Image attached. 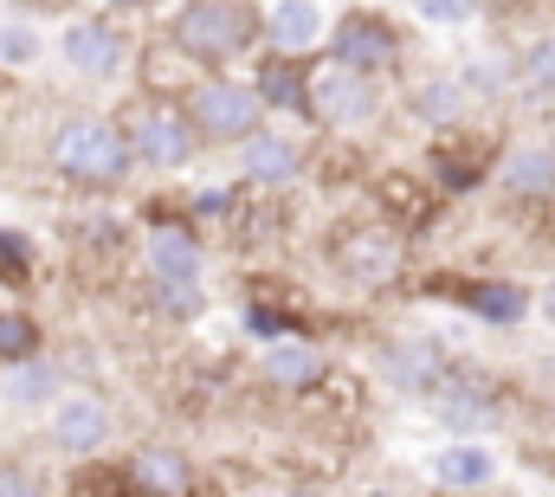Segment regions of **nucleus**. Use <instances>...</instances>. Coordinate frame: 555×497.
<instances>
[{
  "label": "nucleus",
  "instance_id": "1",
  "mask_svg": "<svg viewBox=\"0 0 555 497\" xmlns=\"http://www.w3.org/2000/svg\"><path fill=\"white\" fill-rule=\"evenodd\" d=\"M130 136L104 117H72V124L52 136V168L78 188H117L130 175Z\"/></svg>",
  "mask_w": 555,
  "mask_h": 497
},
{
  "label": "nucleus",
  "instance_id": "2",
  "mask_svg": "<svg viewBox=\"0 0 555 497\" xmlns=\"http://www.w3.org/2000/svg\"><path fill=\"white\" fill-rule=\"evenodd\" d=\"M253 33H259V20L240 0H194V7L175 13V39L194 59H233V52L253 46Z\"/></svg>",
  "mask_w": 555,
  "mask_h": 497
},
{
  "label": "nucleus",
  "instance_id": "3",
  "mask_svg": "<svg viewBox=\"0 0 555 497\" xmlns=\"http://www.w3.org/2000/svg\"><path fill=\"white\" fill-rule=\"evenodd\" d=\"M259 117H266L259 91L253 85H233V78H207L194 91V104H188V124L201 129V136H214V142H253L259 136Z\"/></svg>",
  "mask_w": 555,
  "mask_h": 497
},
{
  "label": "nucleus",
  "instance_id": "4",
  "mask_svg": "<svg viewBox=\"0 0 555 497\" xmlns=\"http://www.w3.org/2000/svg\"><path fill=\"white\" fill-rule=\"evenodd\" d=\"M304 104H310L330 129H356V124L375 117V85H369L362 72H349V65H330V72H317V78L304 85Z\"/></svg>",
  "mask_w": 555,
  "mask_h": 497
},
{
  "label": "nucleus",
  "instance_id": "5",
  "mask_svg": "<svg viewBox=\"0 0 555 497\" xmlns=\"http://www.w3.org/2000/svg\"><path fill=\"white\" fill-rule=\"evenodd\" d=\"M124 136H130V155L142 168H181L194 155V124L181 111H142Z\"/></svg>",
  "mask_w": 555,
  "mask_h": 497
},
{
  "label": "nucleus",
  "instance_id": "6",
  "mask_svg": "<svg viewBox=\"0 0 555 497\" xmlns=\"http://www.w3.org/2000/svg\"><path fill=\"white\" fill-rule=\"evenodd\" d=\"M65 65L78 78H117L124 72V33L104 20H72L65 26Z\"/></svg>",
  "mask_w": 555,
  "mask_h": 497
},
{
  "label": "nucleus",
  "instance_id": "7",
  "mask_svg": "<svg viewBox=\"0 0 555 497\" xmlns=\"http://www.w3.org/2000/svg\"><path fill=\"white\" fill-rule=\"evenodd\" d=\"M395 26L388 20H375V13H349L343 26H336V65H349V72H375V65H388L395 59Z\"/></svg>",
  "mask_w": 555,
  "mask_h": 497
},
{
  "label": "nucleus",
  "instance_id": "8",
  "mask_svg": "<svg viewBox=\"0 0 555 497\" xmlns=\"http://www.w3.org/2000/svg\"><path fill=\"white\" fill-rule=\"evenodd\" d=\"M104 439H111V413H104L91 394H78V400H65V407L52 413V446H59V453L85 459V453H104Z\"/></svg>",
  "mask_w": 555,
  "mask_h": 497
},
{
  "label": "nucleus",
  "instance_id": "9",
  "mask_svg": "<svg viewBox=\"0 0 555 497\" xmlns=\"http://www.w3.org/2000/svg\"><path fill=\"white\" fill-rule=\"evenodd\" d=\"M130 485L142 497H188L194 472H188V459L175 446H142L137 459H130Z\"/></svg>",
  "mask_w": 555,
  "mask_h": 497
},
{
  "label": "nucleus",
  "instance_id": "10",
  "mask_svg": "<svg viewBox=\"0 0 555 497\" xmlns=\"http://www.w3.org/2000/svg\"><path fill=\"white\" fill-rule=\"evenodd\" d=\"M149 271L162 284H194L201 278V240L188 227H155L149 233Z\"/></svg>",
  "mask_w": 555,
  "mask_h": 497
},
{
  "label": "nucleus",
  "instance_id": "11",
  "mask_svg": "<svg viewBox=\"0 0 555 497\" xmlns=\"http://www.w3.org/2000/svg\"><path fill=\"white\" fill-rule=\"evenodd\" d=\"M266 381H272V387H284V394L317 387V381H323V349H317V343H304V336L278 343L272 356H266Z\"/></svg>",
  "mask_w": 555,
  "mask_h": 497
},
{
  "label": "nucleus",
  "instance_id": "12",
  "mask_svg": "<svg viewBox=\"0 0 555 497\" xmlns=\"http://www.w3.org/2000/svg\"><path fill=\"white\" fill-rule=\"evenodd\" d=\"M459 297H465L478 317H491V323H517V317L530 310V291L511 284V278H478V284H465Z\"/></svg>",
  "mask_w": 555,
  "mask_h": 497
},
{
  "label": "nucleus",
  "instance_id": "13",
  "mask_svg": "<svg viewBox=\"0 0 555 497\" xmlns=\"http://www.w3.org/2000/svg\"><path fill=\"white\" fill-rule=\"evenodd\" d=\"M323 39V13L310 0H278L272 7V46L278 52H310Z\"/></svg>",
  "mask_w": 555,
  "mask_h": 497
},
{
  "label": "nucleus",
  "instance_id": "14",
  "mask_svg": "<svg viewBox=\"0 0 555 497\" xmlns=\"http://www.w3.org/2000/svg\"><path fill=\"white\" fill-rule=\"evenodd\" d=\"M246 181H259V188L297 181V149L278 142V136H253V142H246Z\"/></svg>",
  "mask_w": 555,
  "mask_h": 497
},
{
  "label": "nucleus",
  "instance_id": "15",
  "mask_svg": "<svg viewBox=\"0 0 555 497\" xmlns=\"http://www.w3.org/2000/svg\"><path fill=\"white\" fill-rule=\"evenodd\" d=\"M439 369H446V356H439V343H401V349H388V381L395 387H439Z\"/></svg>",
  "mask_w": 555,
  "mask_h": 497
},
{
  "label": "nucleus",
  "instance_id": "16",
  "mask_svg": "<svg viewBox=\"0 0 555 497\" xmlns=\"http://www.w3.org/2000/svg\"><path fill=\"white\" fill-rule=\"evenodd\" d=\"M504 188L511 194H524V201H537V194H550L555 188V149H517L511 162H504Z\"/></svg>",
  "mask_w": 555,
  "mask_h": 497
},
{
  "label": "nucleus",
  "instance_id": "17",
  "mask_svg": "<svg viewBox=\"0 0 555 497\" xmlns=\"http://www.w3.org/2000/svg\"><path fill=\"white\" fill-rule=\"evenodd\" d=\"M433 472H439V485H452V492H478V485H491L498 466H491V453H478V446H452Z\"/></svg>",
  "mask_w": 555,
  "mask_h": 497
},
{
  "label": "nucleus",
  "instance_id": "18",
  "mask_svg": "<svg viewBox=\"0 0 555 497\" xmlns=\"http://www.w3.org/2000/svg\"><path fill=\"white\" fill-rule=\"evenodd\" d=\"M343 265H349L356 278H388V271H395V240H382V233H356V240L343 246Z\"/></svg>",
  "mask_w": 555,
  "mask_h": 497
},
{
  "label": "nucleus",
  "instance_id": "19",
  "mask_svg": "<svg viewBox=\"0 0 555 497\" xmlns=\"http://www.w3.org/2000/svg\"><path fill=\"white\" fill-rule=\"evenodd\" d=\"M52 387H59V374L46 369L39 356L33 362H13V374H7V400L13 407H39V400H52Z\"/></svg>",
  "mask_w": 555,
  "mask_h": 497
},
{
  "label": "nucleus",
  "instance_id": "20",
  "mask_svg": "<svg viewBox=\"0 0 555 497\" xmlns=\"http://www.w3.org/2000/svg\"><path fill=\"white\" fill-rule=\"evenodd\" d=\"M39 356V323L20 310H0V362H33Z\"/></svg>",
  "mask_w": 555,
  "mask_h": 497
},
{
  "label": "nucleus",
  "instance_id": "21",
  "mask_svg": "<svg viewBox=\"0 0 555 497\" xmlns=\"http://www.w3.org/2000/svg\"><path fill=\"white\" fill-rule=\"evenodd\" d=\"M253 91H259V104H278V111H304V78H297L291 65H266Z\"/></svg>",
  "mask_w": 555,
  "mask_h": 497
},
{
  "label": "nucleus",
  "instance_id": "22",
  "mask_svg": "<svg viewBox=\"0 0 555 497\" xmlns=\"http://www.w3.org/2000/svg\"><path fill=\"white\" fill-rule=\"evenodd\" d=\"M26 278H33V246H26V233H7V227H0V284H7V291H26Z\"/></svg>",
  "mask_w": 555,
  "mask_h": 497
},
{
  "label": "nucleus",
  "instance_id": "23",
  "mask_svg": "<svg viewBox=\"0 0 555 497\" xmlns=\"http://www.w3.org/2000/svg\"><path fill=\"white\" fill-rule=\"evenodd\" d=\"M459 104H465L459 78H446V85H426V91H420V111H426L433 124H452V117H459Z\"/></svg>",
  "mask_w": 555,
  "mask_h": 497
},
{
  "label": "nucleus",
  "instance_id": "24",
  "mask_svg": "<svg viewBox=\"0 0 555 497\" xmlns=\"http://www.w3.org/2000/svg\"><path fill=\"white\" fill-rule=\"evenodd\" d=\"M246 330H253V336H284V343L297 336V323H291L284 310H266V304H246Z\"/></svg>",
  "mask_w": 555,
  "mask_h": 497
},
{
  "label": "nucleus",
  "instance_id": "25",
  "mask_svg": "<svg viewBox=\"0 0 555 497\" xmlns=\"http://www.w3.org/2000/svg\"><path fill=\"white\" fill-rule=\"evenodd\" d=\"M524 85H537V91H555V39H543V46L524 59Z\"/></svg>",
  "mask_w": 555,
  "mask_h": 497
},
{
  "label": "nucleus",
  "instance_id": "26",
  "mask_svg": "<svg viewBox=\"0 0 555 497\" xmlns=\"http://www.w3.org/2000/svg\"><path fill=\"white\" fill-rule=\"evenodd\" d=\"M33 59V33L26 26H0V65H26Z\"/></svg>",
  "mask_w": 555,
  "mask_h": 497
},
{
  "label": "nucleus",
  "instance_id": "27",
  "mask_svg": "<svg viewBox=\"0 0 555 497\" xmlns=\"http://www.w3.org/2000/svg\"><path fill=\"white\" fill-rule=\"evenodd\" d=\"M0 497H46L26 466H0Z\"/></svg>",
  "mask_w": 555,
  "mask_h": 497
},
{
  "label": "nucleus",
  "instance_id": "28",
  "mask_svg": "<svg viewBox=\"0 0 555 497\" xmlns=\"http://www.w3.org/2000/svg\"><path fill=\"white\" fill-rule=\"evenodd\" d=\"M155 297H162L168 310H201V284H162V278H155Z\"/></svg>",
  "mask_w": 555,
  "mask_h": 497
},
{
  "label": "nucleus",
  "instance_id": "29",
  "mask_svg": "<svg viewBox=\"0 0 555 497\" xmlns=\"http://www.w3.org/2000/svg\"><path fill=\"white\" fill-rule=\"evenodd\" d=\"M472 7H478V0H420V13H426V20H446V26H452V20H465Z\"/></svg>",
  "mask_w": 555,
  "mask_h": 497
},
{
  "label": "nucleus",
  "instance_id": "30",
  "mask_svg": "<svg viewBox=\"0 0 555 497\" xmlns=\"http://www.w3.org/2000/svg\"><path fill=\"white\" fill-rule=\"evenodd\" d=\"M543 310H550V323H555V284H550V297H543Z\"/></svg>",
  "mask_w": 555,
  "mask_h": 497
},
{
  "label": "nucleus",
  "instance_id": "31",
  "mask_svg": "<svg viewBox=\"0 0 555 497\" xmlns=\"http://www.w3.org/2000/svg\"><path fill=\"white\" fill-rule=\"evenodd\" d=\"M98 7H137V0H98Z\"/></svg>",
  "mask_w": 555,
  "mask_h": 497
},
{
  "label": "nucleus",
  "instance_id": "32",
  "mask_svg": "<svg viewBox=\"0 0 555 497\" xmlns=\"http://www.w3.org/2000/svg\"><path fill=\"white\" fill-rule=\"evenodd\" d=\"M362 497H401V492H362Z\"/></svg>",
  "mask_w": 555,
  "mask_h": 497
},
{
  "label": "nucleus",
  "instance_id": "33",
  "mask_svg": "<svg viewBox=\"0 0 555 497\" xmlns=\"http://www.w3.org/2000/svg\"><path fill=\"white\" fill-rule=\"evenodd\" d=\"M291 497H323V492H291Z\"/></svg>",
  "mask_w": 555,
  "mask_h": 497
},
{
  "label": "nucleus",
  "instance_id": "34",
  "mask_svg": "<svg viewBox=\"0 0 555 497\" xmlns=\"http://www.w3.org/2000/svg\"><path fill=\"white\" fill-rule=\"evenodd\" d=\"M498 7H504V0H498Z\"/></svg>",
  "mask_w": 555,
  "mask_h": 497
}]
</instances>
